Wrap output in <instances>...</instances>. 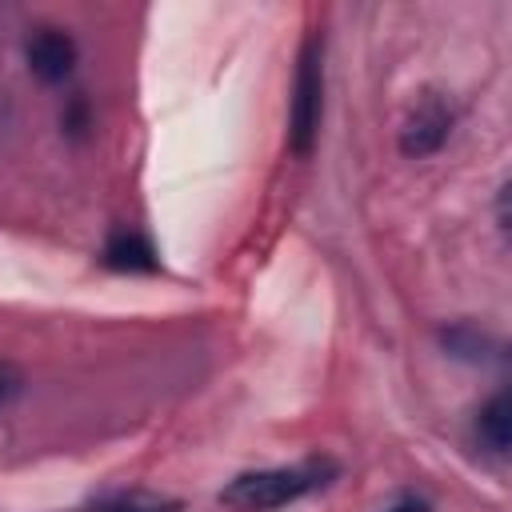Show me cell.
<instances>
[{"instance_id":"8","label":"cell","mask_w":512,"mask_h":512,"mask_svg":"<svg viewBox=\"0 0 512 512\" xmlns=\"http://www.w3.org/2000/svg\"><path fill=\"white\" fill-rule=\"evenodd\" d=\"M92 512H176V504L168 500H152V496H116Z\"/></svg>"},{"instance_id":"9","label":"cell","mask_w":512,"mask_h":512,"mask_svg":"<svg viewBox=\"0 0 512 512\" xmlns=\"http://www.w3.org/2000/svg\"><path fill=\"white\" fill-rule=\"evenodd\" d=\"M16 388H20V380H16V372L0 364V408H4V404H8L12 396H16Z\"/></svg>"},{"instance_id":"6","label":"cell","mask_w":512,"mask_h":512,"mask_svg":"<svg viewBox=\"0 0 512 512\" xmlns=\"http://www.w3.org/2000/svg\"><path fill=\"white\" fill-rule=\"evenodd\" d=\"M476 436H480V444H484L488 452H496V456L508 452V444H512V412H508V396H504V392H496V396L476 412Z\"/></svg>"},{"instance_id":"4","label":"cell","mask_w":512,"mask_h":512,"mask_svg":"<svg viewBox=\"0 0 512 512\" xmlns=\"http://www.w3.org/2000/svg\"><path fill=\"white\" fill-rule=\"evenodd\" d=\"M24 56H28V68H32L36 80L60 84L76 68V40L64 28H36L28 48H24Z\"/></svg>"},{"instance_id":"10","label":"cell","mask_w":512,"mask_h":512,"mask_svg":"<svg viewBox=\"0 0 512 512\" xmlns=\"http://www.w3.org/2000/svg\"><path fill=\"white\" fill-rule=\"evenodd\" d=\"M388 512H428V504H424V500H412V496H408V500H400V504H392Z\"/></svg>"},{"instance_id":"5","label":"cell","mask_w":512,"mask_h":512,"mask_svg":"<svg viewBox=\"0 0 512 512\" xmlns=\"http://www.w3.org/2000/svg\"><path fill=\"white\" fill-rule=\"evenodd\" d=\"M104 264L116 268V272H156L160 256H156V248L140 232H116L104 244Z\"/></svg>"},{"instance_id":"3","label":"cell","mask_w":512,"mask_h":512,"mask_svg":"<svg viewBox=\"0 0 512 512\" xmlns=\"http://www.w3.org/2000/svg\"><path fill=\"white\" fill-rule=\"evenodd\" d=\"M448 132H452V108L440 96H424L400 128V152L412 160H424L444 148Z\"/></svg>"},{"instance_id":"7","label":"cell","mask_w":512,"mask_h":512,"mask_svg":"<svg viewBox=\"0 0 512 512\" xmlns=\"http://www.w3.org/2000/svg\"><path fill=\"white\" fill-rule=\"evenodd\" d=\"M444 344H448L456 356L480 360V356H484V348H488V336H484V332H476L472 324H456V328H448V332H444Z\"/></svg>"},{"instance_id":"1","label":"cell","mask_w":512,"mask_h":512,"mask_svg":"<svg viewBox=\"0 0 512 512\" xmlns=\"http://www.w3.org/2000/svg\"><path fill=\"white\" fill-rule=\"evenodd\" d=\"M328 472H332L328 464H292V468L244 472L220 492V500L236 512H272V508H284V504L316 492Z\"/></svg>"},{"instance_id":"2","label":"cell","mask_w":512,"mask_h":512,"mask_svg":"<svg viewBox=\"0 0 512 512\" xmlns=\"http://www.w3.org/2000/svg\"><path fill=\"white\" fill-rule=\"evenodd\" d=\"M320 36L312 32L300 48L296 84H292V108H288V144L296 156H308L320 136V112H324V68H320Z\"/></svg>"}]
</instances>
